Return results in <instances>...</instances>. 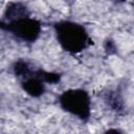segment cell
<instances>
[{
	"mask_svg": "<svg viewBox=\"0 0 134 134\" xmlns=\"http://www.w3.org/2000/svg\"><path fill=\"white\" fill-rule=\"evenodd\" d=\"M102 97L105 105L115 114L120 116L126 114L127 106L122 92L119 89H107L102 93Z\"/></svg>",
	"mask_w": 134,
	"mask_h": 134,
	"instance_id": "4",
	"label": "cell"
},
{
	"mask_svg": "<svg viewBox=\"0 0 134 134\" xmlns=\"http://www.w3.org/2000/svg\"><path fill=\"white\" fill-rule=\"evenodd\" d=\"M103 134H125V132L119 128H109L105 130Z\"/></svg>",
	"mask_w": 134,
	"mask_h": 134,
	"instance_id": "6",
	"label": "cell"
},
{
	"mask_svg": "<svg viewBox=\"0 0 134 134\" xmlns=\"http://www.w3.org/2000/svg\"><path fill=\"white\" fill-rule=\"evenodd\" d=\"M55 40L62 50L75 55L93 44L87 28L72 20H59L52 23Z\"/></svg>",
	"mask_w": 134,
	"mask_h": 134,
	"instance_id": "2",
	"label": "cell"
},
{
	"mask_svg": "<svg viewBox=\"0 0 134 134\" xmlns=\"http://www.w3.org/2000/svg\"><path fill=\"white\" fill-rule=\"evenodd\" d=\"M105 49L107 52H109V54L116 52V47H115V44L112 40H107L105 42Z\"/></svg>",
	"mask_w": 134,
	"mask_h": 134,
	"instance_id": "5",
	"label": "cell"
},
{
	"mask_svg": "<svg viewBox=\"0 0 134 134\" xmlns=\"http://www.w3.org/2000/svg\"><path fill=\"white\" fill-rule=\"evenodd\" d=\"M58 104L62 111L76 117L82 122H88L91 117V97L83 88L64 90L58 96Z\"/></svg>",
	"mask_w": 134,
	"mask_h": 134,
	"instance_id": "3",
	"label": "cell"
},
{
	"mask_svg": "<svg viewBox=\"0 0 134 134\" xmlns=\"http://www.w3.org/2000/svg\"><path fill=\"white\" fill-rule=\"evenodd\" d=\"M42 28L41 20L34 18L23 2H8L0 17V30L25 44H35Z\"/></svg>",
	"mask_w": 134,
	"mask_h": 134,
	"instance_id": "1",
	"label": "cell"
}]
</instances>
